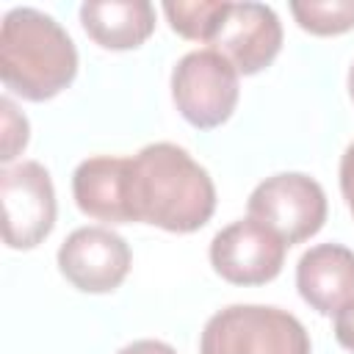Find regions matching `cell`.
Instances as JSON below:
<instances>
[{"label": "cell", "instance_id": "2e32d148", "mask_svg": "<svg viewBox=\"0 0 354 354\" xmlns=\"http://www.w3.org/2000/svg\"><path fill=\"white\" fill-rule=\"evenodd\" d=\"M335 340L346 351H354V299L335 313Z\"/></svg>", "mask_w": 354, "mask_h": 354}, {"label": "cell", "instance_id": "52a82bcc", "mask_svg": "<svg viewBox=\"0 0 354 354\" xmlns=\"http://www.w3.org/2000/svg\"><path fill=\"white\" fill-rule=\"evenodd\" d=\"M288 243L254 218H238L210 241L213 271L232 285H266L285 263Z\"/></svg>", "mask_w": 354, "mask_h": 354}, {"label": "cell", "instance_id": "9c48e42d", "mask_svg": "<svg viewBox=\"0 0 354 354\" xmlns=\"http://www.w3.org/2000/svg\"><path fill=\"white\" fill-rule=\"evenodd\" d=\"M279 47L282 22L263 3H230L210 39V50L221 53L238 75H257L277 58Z\"/></svg>", "mask_w": 354, "mask_h": 354}, {"label": "cell", "instance_id": "e0dca14e", "mask_svg": "<svg viewBox=\"0 0 354 354\" xmlns=\"http://www.w3.org/2000/svg\"><path fill=\"white\" fill-rule=\"evenodd\" d=\"M340 191H343V199L354 216V141L346 147V152L340 158Z\"/></svg>", "mask_w": 354, "mask_h": 354}, {"label": "cell", "instance_id": "7c38bea8", "mask_svg": "<svg viewBox=\"0 0 354 354\" xmlns=\"http://www.w3.org/2000/svg\"><path fill=\"white\" fill-rule=\"evenodd\" d=\"M83 30L105 50H136L155 30V8L147 0H88L80 6Z\"/></svg>", "mask_w": 354, "mask_h": 354}, {"label": "cell", "instance_id": "30bf717a", "mask_svg": "<svg viewBox=\"0 0 354 354\" xmlns=\"http://www.w3.org/2000/svg\"><path fill=\"white\" fill-rule=\"evenodd\" d=\"M72 194L80 213L108 221V224H133L130 207V158L94 155L86 158L72 174Z\"/></svg>", "mask_w": 354, "mask_h": 354}, {"label": "cell", "instance_id": "8992f818", "mask_svg": "<svg viewBox=\"0 0 354 354\" xmlns=\"http://www.w3.org/2000/svg\"><path fill=\"white\" fill-rule=\"evenodd\" d=\"M3 241L8 249H36L55 227V188L50 171L22 160L0 171Z\"/></svg>", "mask_w": 354, "mask_h": 354}, {"label": "cell", "instance_id": "5bb4252c", "mask_svg": "<svg viewBox=\"0 0 354 354\" xmlns=\"http://www.w3.org/2000/svg\"><path fill=\"white\" fill-rule=\"evenodd\" d=\"M290 14L313 36H340L354 28V0H296Z\"/></svg>", "mask_w": 354, "mask_h": 354}, {"label": "cell", "instance_id": "6da1fadb", "mask_svg": "<svg viewBox=\"0 0 354 354\" xmlns=\"http://www.w3.org/2000/svg\"><path fill=\"white\" fill-rule=\"evenodd\" d=\"M130 207L136 221L166 232H196L216 210V185L183 147L158 141L130 158Z\"/></svg>", "mask_w": 354, "mask_h": 354}, {"label": "cell", "instance_id": "8fae6325", "mask_svg": "<svg viewBox=\"0 0 354 354\" xmlns=\"http://www.w3.org/2000/svg\"><path fill=\"white\" fill-rule=\"evenodd\" d=\"M299 296L321 315H332L354 299V252L340 243H318L296 266Z\"/></svg>", "mask_w": 354, "mask_h": 354}, {"label": "cell", "instance_id": "ba28073f", "mask_svg": "<svg viewBox=\"0 0 354 354\" xmlns=\"http://www.w3.org/2000/svg\"><path fill=\"white\" fill-rule=\"evenodd\" d=\"M130 246L108 227H80L58 249V268L83 293H111L130 271Z\"/></svg>", "mask_w": 354, "mask_h": 354}, {"label": "cell", "instance_id": "ac0fdd59", "mask_svg": "<svg viewBox=\"0 0 354 354\" xmlns=\"http://www.w3.org/2000/svg\"><path fill=\"white\" fill-rule=\"evenodd\" d=\"M116 354H177V351L163 340H136V343H127L124 348H119Z\"/></svg>", "mask_w": 354, "mask_h": 354}, {"label": "cell", "instance_id": "4fadbf2b", "mask_svg": "<svg viewBox=\"0 0 354 354\" xmlns=\"http://www.w3.org/2000/svg\"><path fill=\"white\" fill-rule=\"evenodd\" d=\"M227 6L230 3H224V0H191V3L171 0V3H163V14H166L171 30L180 33L183 39L210 44L221 17L227 14Z\"/></svg>", "mask_w": 354, "mask_h": 354}, {"label": "cell", "instance_id": "7a4b0ae2", "mask_svg": "<svg viewBox=\"0 0 354 354\" xmlns=\"http://www.w3.org/2000/svg\"><path fill=\"white\" fill-rule=\"evenodd\" d=\"M75 75V41L50 14L19 6L3 17L0 77L11 94L28 102H44L61 94Z\"/></svg>", "mask_w": 354, "mask_h": 354}, {"label": "cell", "instance_id": "9a60e30c", "mask_svg": "<svg viewBox=\"0 0 354 354\" xmlns=\"http://www.w3.org/2000/svg\"><path fill=\"white\" fill-rule=\"evenodd\" d=\"M0 111H3V155L0 158L3 163H8L28 144V119L17 111V105L8 97L0 100Z\"/></svg>", "mask_w": 354, "mask_h": 354}, {"label": "cell", "instance_id": "d6986e66", "mask_svg": "<svg viewBox=\"0 0 354 354\" xmlns=\"http://www.w3.org/2000/svg\"><path fill=\"white\" fill-rule=\"evenodd\" d=\"M348 94H351V102H354V64L348 69Z\"/></svg>", "mask_w": 354, "mask_h": 354}, {"label": "cell", "instance_id": "5b68a950", "mask_svg": "<svg viewBox=\"0 0 354 354\" xmlns=\"http://www.w3.org/2000/svg\"><path fill=\"white\" fill-rule=\"evenodd\" d=\"M249 218L268 227L288 246L313 238L326 221V194L318 180L301 171L266 177L246 202Z\"/></svg>", "mask_w": 354, "mask_h": 354}, {"label": "cell", "instance_id": "277c9868", "mask_svg": "<svg viewBox=\"0 0 354 354\" xmlns=\"http://www.w3.org/2000/svg\"><path fill=\"white\" fill-rule=\"evenodd\" d=\"M238 69L216 50H194L171 72V100L196 130L224 124L238 105Z\"/></svg>", "mask_w": 354, "mask_h": 354}, {"label": "cell", "instance_id": "3957f363", "mask_svg": "<svg viewBox=\"0 0 354 354\" xmlns=\"http://www.w3.org/2000/svg\"><path fill=\"white\" fill-rule=\"evenodd\" d=\"M199 354H313L296 315L268 304H230L207 318Z\"/></svg>", "mask_w": 354, "mask_h": 354}]
</instances>
